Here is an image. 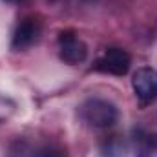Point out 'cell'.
Wrapping results in <instances>:
<instances>
[{
	"label": "cell",
	"mask_w": 157,
	"mask_h": 157,
	"mask_svg": "<svg viewBox=\"0 0 157 157\" xmlns=\"http://www.w3.org/2000/svg\"><path fill=\"white\" fill-rule=\"evenodd\" d=\"M130 66H132V57H130V53L126 49H122V48H108L104 51V55L95 62L93 70L122 77V75H126L130 71Z\"/></svg>",
	"instance_id": "cell-2"
},
{
	"label": "cell",
	"mask_w": 157,
	"mask_h": 157,
	"mask_svg": "<svg viewBox=\"0 0 157 157\" xmlns=\"http://www.w3.org/2000/svg\"><path fill=\"white\" fill-rule=\"evenodd\" d=\"M80 115L82 119L95 128H108L113 126L117 122L119 112L117 106L106 99H99V97H91L88 101L82 102L80 106Z\"/></svg>",
	"instance_id": "cell-1"
},
{
	"label": "cell",
	"mask_w": 157,
	"mask_h": 157,
	"mask_svg": "<svg viewBox=\"0 0 157 157\" xmlns=\"http://www.w3.org/2000/svg\"><path fill=\"white\" fill-rule=\"evenodd\" d=\"M132 88L141 104H150L157 99V70L154 68H139L133 78H132Z\"/></svg>",
	"instance_id": "cell-3"
},
{
	"label": "cell",
	"mask_w": 157,
	"mask_h": 157,
	"mask_svg": "<svg viewBox=\"0 0 157 157\" xmlns=\"http://www.w3.org/2000/svg\"><path fill=\"white\" fill-rule=\"evenodd\" d=\"M35 37H37V22L33 18H24L13 33L11 46L13 49H24L35 40Z\"/></svg>",
	"instance_id": "cell-5"
},
{
	"label": "cell",
	"mask_w": 157,
	"mask_h": 157,
	"mask_svg": "<svg viewBox=\"0 0 157 157\" xmlns=\"http://www.w3.org/2000/svg\"><path fill=\"white\" fill-rule=\"evenodd\" d=\"M59 44H60V59L66 64H80L86 60L88 46L80 39H77L73 31H60Z\"/></svg>",
	"instance_id": "cell-4"
}]
</instances>
